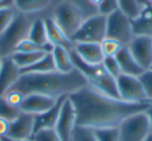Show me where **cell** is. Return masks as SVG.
Instances as JSON below:
<instances>
[{
    "label": "cell",
    "instance_id": "obj_26",
    "mask_svg": "<svg viewBox=\"0 0 152 141\" xmlns=\"http://www.w3.org/2000/svg\"><path fill=\"white\" fill-rule=\"evenodd\" d=\"M71 141H98L94 128L76 125L73 130Z\"/></svg>",
    "mask_w": 152,
    "mask_h": 141
},
{
    "label": "cell",
    "instance_id": "obj_1",
    "mask_svg": "<svg viewBox=\"0 0 152 141\" xmlns=\"http://www.w3.org/2000/svg\"><path fill=\"white\" fill-rule=\"evenodd\" d=\"M76 112V125L91 128H119L122 121L132 114L144 112L150 100L129 103L95 90L89 85L69 95Z\"/></svg>",
    "mask_w": 152,
    "mask_h": 141
},
{
    "label": "cell",
    "instance_id": "obj_19",
    "mask_svg": "<svg viewBox=\"0 0 152 141\" xmlns=\"http://www.w3.org/2000/svg\"><path fill=\"white\" fill-rule=\"evenodd\" d=\"M116 59L118 61L121 68V72L129 75L140 76L145 69L140 66V64L135 61L132 53L130 52L128 46H123L116 55Z\"/></svg>",
    "mask_w": 152,
    "mask_h": 141
},
{
    "label": "cell",
    "instance_id": "obj_46",
    "mask_svg": "<svg viewBox=\"0 0 152 141\" xmlns=\"http://www.w3.org/2000/svg\"><path fill=\"white\" fill-rule=\"evenodd\" d=\"M0 141H1V139H0Z\"/></svg>",
    "mask_w": 152,
    "mask_h": 141
},
{
    "label": "cell",
    "instance_id": "obj_31",
    "mask_svg": "<svg viewBox=\"0 0 152 141\" xmlns=\"http://www.w3.org/2000/svg\"><path fill=\"white\" fill-rule=\"evenodd\" d=\"M102 65L104 66L106 71H107L110 75L114 76L115 78H117L121 73H122V72H121L120 65H119L116 57H105L103 60Z\"/></svg>",
    "mask_w": 152,
    "mask_h": 141
},
{
    "label": "cell",
    "instance_id": "obj_16",
    "mask_svg": "<svg viewBox=\"0 0 152 141\" xmlns=\"http://www.w3.org/2000/svg\"><path fill=\"white\" fill-rule=\"evenodd\" d=\"M73 50L89 65H100L103 63L104 55L100 43H74Z\"/></svg>",
    "mask_w": 152,
    "mask_h": 141
},
{
    "label": "cell",
    "instance_id": "obj_25",
    "mask_svg": "<svg viewBox=\"0 0 152 141\" xmlns=\"http://www.w3.org/2000/svg\"><path fill=\"white\" fill-rule=\"evenodd\" d=\"M119 10L123 12L130 19H134L142 10V4L140 0H117Z\"/></svg>",
    "mask_w": 152,
    "mask_h": 141
},
{
    "label": "cell",
    "instance_id": "obj_15",
    "mask_svg": "<svg viewBox=\"0 0 152 141\" xmlns=\"http://www.w3.org/2000/svg\"><path fill=\"white\" fill-rule=\"evenodd\" d=\"M21 75V70L11 57L3 58L0 68V96H3Z\"/></svg>",
    "mask_w": 152,
    "mask_h": 141
},
{
    "label": "cell",
    "instance_id": "obj_2",
    "mask_svg": "<svg viewBox=\"0 0 152 141\" xmlns=\"http://www.w3.org/2000/svg\"><path fill=\"white\" fill-rule=\"evenodd\" d=\"M87 85L88 82L83 74L75 68L68 73L59 71L23 73L10 90H17L24 96L31 93H39L59 98L61 96H69Z\"/></svg>",
    "mask_w": 152,
    "mask_h": 141
},
{
    "label": "cell",
    "instance_id": "obj_8",
    "mask_svg": "<svg viewBox=\"0 0 152 141\" xmlns=\"http://www.w3.org/2000/svg\"><path fill=\"white\" fill-rule=\"evenodd\" d=\"M134 37L131 20L121 10L106 16V38L119 41L123 46H128Z\"/></svg>",
    "mask_w": 152,
    "mask_h": 141
},
{
    "label": "cell",
    "instance_id": "obj_4",
    "mask_svg": "<svg viewBox=\"0 0 152 141\" xmlns=\"http://www.w3.org/2000/svg\"><path fill=\"white\" fill-rule=\"evenodd\" d=\"M30 23L22 13L16 14L10 26L0 34V58L11 57L21 41L27 38Z\"/></svg>",
    "mask_w": 152,
    "mask_h": 141
},
{
    "label": "cell",
    "instance_id": "obj_39",
    "mask_svg": "<svg viewBox=\"0 0 152 141\" xmlns=\"http://www.w3.org/2000/svg\"><path fill=\"white\" fill-rule=\"evenodd\" d=\"M89 2L91 3L92 5H94V7H98L102 2H103V0H89Z\"/></svg>",
    "mask_w": 152,
    "mask_h": 141
},
{
    "label": "cell",
    "instance_id": "obj_37",
    "mask_svg": "<svg viewBox=\"0 0 152 141\" xmlns=\"http://www.w3.org/2000/svg\"><path fill=\"white\" fill-rule=\"evenodd\" d=\"M146 113H147L148 118H149L150 126H151V133H152V100H150V106L147 109V111H146Z\"/></svg>",
    "mask_w": 152,
    "mask_h": 141
},
{
    "label": "cell",
    "instance_id": "obj_22",
    "mask_svg": "<svg viewBox=\"0 0 152 141\" xmlns=\"http://www.w3.org/2000/svg\"><path fill=\"white\" fill-rule=\"evenodd\" d=\"M56 71V68L54 65V61L51 52H47L43 58H41L39 61L27 68L21 69V74L23 73H45V72Z\"/></svg>",
    "mask_w": 152,
    "mask_h": 141
},
{
    "label": "cell",
    "instance_id": "obj_34",
    "mask_svg": "<svg viewBox=\"0 0 152 141\" xmlns=\"http://www.w3.org/2000/svg\"><path fill=\"white\" fill-rule=\"evenodd\" d=\"M7 101L9 103H11L14 107H17L20 109V106H21L22 101L24 99V95L21 92L17 90H9L4 95H3Z\"/></svg>",
    "mask_w": 152,
    "mask_h": 141
},
{
    "label": "cell",
    "instance_id": "obj_43",
    "mask_svg": "<svg viewBox=\"0 0 152 141\" xmlns=\"http://www.w3.org/2000/svg\"><path fill=\"white\" fill-rule=\"evenodd\" d=\"M1 63H2V59L0 58V68H1Z\"/></svg>",
    "mask_w": 152,
    "mask_h": 141
},
{
    "label": "cell",
    "instance_id": "obj_41",
    "mask_svg": "<svg viewBox=\"0 0 152 141\" xmlns=\"http://www.w3.org/2000/svg\"><path fill=\"white\" fill-rule=\"evenodd\" d=\"M5 4H9V2H3V3H0V7H2V5H5Z\"/></svg>",
    "mask_w": 152,
    "mask_h": 141
},
{
    "label": "cell",
    "instance_id": "obj_40",
    "mask_svg": "<svg viewBox=\"0 0 152 141\" xmlns=\"http://www.w3.org/2000/svg\"><path fill=\"white\" fill-rule=\"evenodd\" d=\"M144 141H152V133H150V134L148 135L147 137H146Z\"/></svg>",
    "mask_w": 152,
    "mask_h": 141
},
{
    "label": "cell",
    "instance_id": "obj_21",
    "mask_svg": "<svg viewBox=\"0 0 152 141\" xmlns=\"http://www.w3.org/2000/svg\"><path fill=\"white\" fill-rule=\"evenodd\" d=\"M51 0H13V3L17 11L22 14L37 13L45 10Z\"/></svg>",
    "mask_w": 152,
    "mask_h": 141
},
{
    "label": "cell",
    "instance_id": "obj_33",
    "mask_svg": "<svg viewBox=\"0 0 152 141\" xmlns=\"http://www.w3.org/2000/svg\"><path fill=\"white\" fill-rule=\"evenodd\" d=\"M32 141H61L57 136L54 128L51 130H44L36 133L32 136Z\"/></svg>",
    "mask_w": 152,
    "mask_h": 141
},
{
    "label": "cell",
    "instance_id": "obj_44",
    "mask_svg": "<svg viewBox=\"0 0 152 141\" xmlns=\"http://www.w3.org/2000/svg\"><path fill=\"white\" fill-rule=\"evenodd\" d=\"M147 2H149V3H151V4H152V0H147Z\"/></svg>",
    "mask_w": 152,
    "mask_h": 141
},
{
    "label": "cell",
    "instance_id": "obj_45",
    "mask_svg": "<svg viewBox=\"0 0 152 141\" xmlns=\"http://www.w3.org/2000/svg\"><path fill=\"white\" fill-rule=\"evenodd\" d=\"M149 69H152V65H151V67H150V68H149Z\"/></svg>",
    "mask_w": 152,
    "mask_h": 141
},
{
    "label": "cell",
    "instance_id": "obj_14",
    "mask_svg": "<svg viewBox=\"0 0 152 141\" xmlns=\"http://www.w3.org/2000/svg\"><path fill=\"white\" fill-rule=\"evenodd\" d=\"M67 96H61L56 100L55 105L43 113L34 115V134L44 130L54 128L61 112V108Z\"/></svg>",
    "mask_w": 152,
    "mask_h": 141
},
{
    "label": "cell",
    "instance_id": "obj_28",
    "mask_svg": "<svg viewBox=\"0 0 152 141\" xmlns=\"http://www.w3.org/2000/svg\"><path fill=\"white\" fill-rule=\"evenodd\" d=\"M15 16V10L10 4L2 5L0 7V34L9 27L10 24L13 22Z\"/></svg>",
    "mask_w": 152,
    "mask_h": 141
},
{
    "label": "cell",
    "instance_id": "obj_38",
    "mask_svg": "<svg viewBox=\"0 0 152 141\" xmlns=\"http://www.w3.org/2000/svg\"><path fill=\"white\" fill-rule=\"evenodd\" d=\"M1 141H32V139H25V140H21V139H14V138H10L7 136L4 137H0Z\"/></svg>",
    "mask_w": 152,
    "mask_h": 141
},
{
    "label": "cell",
    "instance_id": "obj_18",
    "mask_svg": "<svg viewBox=\"0 0 152 141\" xmlns=\"http://www.w3.org/2000/svg\"><path fill=\"white\" fill-rule=\"evenodd\" d=\"M45 26H46L47 37H48L49 43L53 46H61L68 50H73L74 43L71 39L61 30L58 25L55 23L53 18H48L45 20Z\"/></svg>",
    "mask_w": 152,
    "mask_h": 141
},
{
    "label": "cell",
    "instance_id": "obj_30",
    "mask_svg": "<svg viewBox=\"0 0 152 141\" xmlns=\"http://www.w3.org/2000/svg\"><path fill=\"white\" fill-rule=\"evenodd\" d=\"M101 49L102 52L105 57H116L117 53L120 51V49L123 47V45L121 44L119 41L115 40L112 38H105L101 43Z\"/></svg>",
    "mask_w": 152,
    "mask_h": 141
},
{
    "label": "cell",
    "instance_id": "obj_36",
    "mask_svg": "<svg viewBox=\"0 0 152 141\" xmlns=\"http://www.w3.org/2000/svg\"><path fill=\"white\" fill-rule=\"evenodd\" d=\"M10 128V121L3 118H0V137H4L7 135Z\"/></svg>",
    "mask_w": 152,
    "mask_h": 141
},
{
    "label": "cell",
    "instance_id": "obj_6",
    "mask_svg": "<svg viewBox=\"0 0 152 141\" xmlns=\"http://www.w3.org/2000/svg\"><path fill=\"white\" fill-rule=\"evenodd\" d=\"M105 38L106 16L96 14L83 20L71 41L73 43H101Z\"/></svg>",
    "mask_w": 152,
    "mask_h": 141
},
{
    "label": "cell",
    "instance_id": "obj_9",
    "mask_svg": "<svg viewBox=\"0 0 152 141\" xmlns=\"http://www.w3.org/2000/svg\"><path fill=\"white\" fill-rule=\"evenodd\" d=\"M116 80L120 99L129 103H143L148 100L139 76L121 73Z\"/></svg>",
    "mask_w": 152,
    "mask_h": 141
},
{
    "label": "cell",
    "instance_id": "obj_20",
    "mask_svg": "<svg viewBox=\"0 0 152 141\" xmlns=\"http://www.w3.org/2000/svg\"><path fill=\"white\" fill-rule=\"evenodd\" d=\"M51 55H52L53 61H54L56 71L68 73V72H71L72 70L75 69L71 59L70 50L61 46H53Z\"/></svg>",
    "mask_w": 152,
    "mask_h": 141
},
{
    "label": "cell",
    "instance_id": "obj_42",
    "mask_svg": "<svg viewBox=\"0 0 152 141\" xmlns=\"http://www.w3.org/2000/svg\"><path fill=\"white\" fill-rule=\"evenodd\" d=\"M3 2H9V0H0V3H3Z\"/></svg>",
    "mask_w": 152,
    "mask_h": 141
},
{
    "label": "cell",
    "instance_id": "obj_27",
    "mask_svg": "<svg viewBox=\"0 0 152 141\" xmlns=\"http://www.w3.org/2000/svg\"><path fill=\"white\" fill-rule=\"evenodd\" d=\"M21 113V110L17 107H14L7 101L3 96H0V118L7 119L9 121L14 120Z\"/></svg>",
    "mask_w": 152,
    "mask_h": 141
},
{
    "label": "cell",
    "instance_id": "obj_13",
    "mask_svg": "<svg viewBox=\"0 0 152 141\" xmlns=\"http://www.w3.org/2000/svg\"><path fill=\"white\" fill-rule=\"evenodd\" d=\"M58 98H53L51 96H47L39 93H31L24 96V99L20 106V110L24 113L37 115L43 113L55 105Z\"/></svg>",
    "mask_w": 152,
    "mask_h": 141
},
{
    "label": "cell",
    "instance_id": "obj_3",
    "mask_svg": "<svg viewBox=\"0 0 152 141\" xmlns=\"http://www.w3.org/2000/svg\"><path fill=\"white\" fill-rule=\"evenodd\" d=\"M70 53L74 67L83 74L90 87L110 97L119 98L117 80L106 71L102 64L89 65L76 55L74 50H71Z\"/></svg>",
    "mask_w": 152,
    "mask_h": 141
},
{
    "label": "cell",
    "instance_id": "obj_5",
    "mask_svg": "<svg viewBox=\"0 0 152 141\" xmlns=\"http://www.w3.org/2000/svg\"><path fill=\"white\" fill-rule=\"evenodd\" d=\"M53 20L61 30L72 38L83 22V10L72 0H64L56 5L53 13Z\"/></svg>",
    "mask_w": 152,
    "mask_h": 141
},
{
    "label": "cell",
    "instance_id": "obj_12",
    "mask_svg": "<svg viewBox=\"0 0 152 141\" xmlns=\"http://www.w3.org/2000/svg\"><path fill=\"white\" fill-rule=\"evenodd\" d=\"M7 137L14 139H31L34 136V115L28 113H21L14 120L10 121Z\"/></svg>",
    "mask_w": 152,
    "mask_h": 141
},
{
    "label": "cell",
    "instance_id": "obj_32",
    "mask_svg": "<svg viewBox=\"0 0 152 141\" xmlns=\"http://www.w3.org/2000/svg\"><path fill=\"white\" fill-rule=\"evenodd\" d=\"M148 100H152V69H147L139 76Z\"/></svg>",
    "mask_w": 152,
    "mask_h": 141
},
{
    "label": "cell",
    "instance_id": "obj_24",
    "mask_svg": "<svg viewBox=\"0 0 152 141\" xmlns=\"http://www.w3.org/2000/svg\"><path fill=\"white\" fill-rule=\"evenodd\" d=\"M47 52H42V51H37V52H20V51H15L11 58L14 60L18 67L21 69L27 68L34 64L37 61L43 58Z\"/></svg>",
    "mask_w": 152,
    "mask_h": 141
},
{
    "label": "cell",
    "instance_id": "obj_7",
    "mask_svg": "<svg viewBox=\"0 0 152 141\" xmlns=\"http://www.w3.org/2000/svg\"><path fill=\"white\" fill-rule=\"evenodd\" d=\"M147 111V110H146ZM144 112L132 114L119 125L120 141H144L151 133L148 115Z\"/></svg>",
    "mask_w": 152,
    "mask_h": 141
},
{
    "label": "cell",
    "instance_id": "obj_10",
    "mask_svg": "<svg viewBox=\"0 0 152 141\" xmlns=\"http://www.w3.org/2000/svg\"><path fill=\"white\" fill-rule=\"evenodd\" d=\"M76 126V112L69 96L64 100L54 131L61 141H71L72 133Z\"/></svg>",
    "mask_w": 152,
    "mask_h": 141
},
{
    "label": "cell",
    "instance_id": "obj_29",
    "mask_svg": "<svg viewBox=\"0 0 152 141\" xmlns=\"http://www.w3.org/2000/svg\"><path fill=\"white\" fill-rule=\"evenodd\" d=\"M94 131L98 141H120L119 128H103Z\"/></svg>",
    "mask_w": 152,
    "mask_h": 141
},
{
    "label": "cell",
    "instance_id": "obj_11",
    "mask_svg": "<svg viewBox=\"0 0 152 141\" xmlns=\"http://www.w3.org/2000/svg\"><path fill=\"white\" fill-rule=\"evenodd\" d=\"M128 48L135 61L145 70L152 65V37L134 36L129 43Z\"/></svg>",
    "mask_w": 152,
    "mask_h": 141
},
{
    "label": "cell",
    "instance_id": "obj_35",
    "mask_svg": "<svg viewBox=\"0 0 152 141\" xmlns=\"http://www.w3.org/2000/svg\"><path fill=\"white\" fill-rule=\"evenodd\" d=\"M97 10L101 15L108 16L110 14L119 10L118 1L117 0H103V2L97 7Z\"/></svg>",
    "mask_w": 152,
    "mask_h": 141
},
{
    "label": "cell",
    "instance_id": "obj_23",
    "mask_svg": "<svg viewBox=\"0 0 152 141\" xmlns=\"http://www.w3.org/2000/svg\"><path fill=\"white\" fill-rule=\"evenodd\" d=\"M27 39L32 41L34 43L39 45H46L49 43L48 37H47L46 26H45V20L37 19L30 24L29 32H28Z\"/></svg>",
    "mask_w": 152,
    "mask_h": 141
},
{
    "label": "cell",
    "instance_id": "obj_17",
    "mask_svg": "<svg viewBox=\"0 0 152 141\" xmlns=\"http://www.w3.org/2000/svg\"><path fill=\"white\" fill-rule=\"evenodd\" d=\"M131 20L134 36L152 37V4H143L140 14Z\"/></svg>",
    "mask_w": 152,
    "mask_h": 141
}]
</instances>
